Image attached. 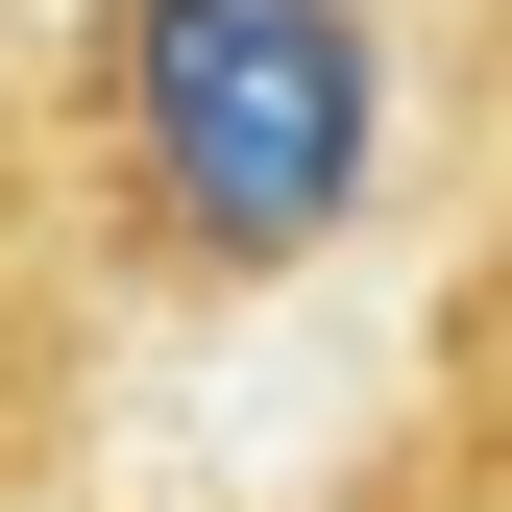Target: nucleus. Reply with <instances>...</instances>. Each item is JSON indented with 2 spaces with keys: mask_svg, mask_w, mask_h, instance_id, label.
<instances>
[{
  "mask_svg": "<svg viewBox=\"0 0 512 512\" xmlns=\"http://www.w3.org/2000/svg\"><path fill=\"white\" fill-rule=\"evenodd\" d=\"M74 147H98V196L171 293H269L366 220L391 49H366V0H98L74 25Z\"/></svg>",
  "mask_w": 512,
  "mask_h": 512,
  "instance_id": "f257e3e1",
  "label": "nucleus"
}]
</instances>
